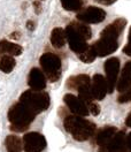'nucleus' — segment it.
<instances>
[{
  "label": "nucleus",
  "mask_w": 131,
  "mask_h": 152,
  "mask_svg": "<svg viewBox=\"0 0 131 152\" xmlns=\"http://www.w3.org/2000/svg\"><path fill=\"white\" fill-rule=\"evenodd\" d=\"M123 53H125L127 56L131 57V27L129 30V37H128V44L123 48Z\"/></svg>",
  "instance_id": "obj_27"
},
{
  "label": "nucleus",
  "mask_w": 131,
  "mask_h": 152,
  "mask_svg": "<svg viewBox=\"0 0 131 152\" xmlns=\"http://www.w3.org/2000/svg\"><path fill=\"white\" fill-rule=\"evenodd\" d=\"M91 91L95 100H103L107 94L106 80L101 74H95L91 82Z\"/></svg>",
  "instance_id": "obj_13"
},
{
  "label": "nucleus",
  "mask_w": 131,
  "mask_h": 152,
  "mask_svg": "<svg viewBox=\"0 0 131 152\" xmlns=\"http://www.w3.org/2000/svg\"><path fill=\"white\" fill-rule=\"evenodd\" d=\"M105 73H106V86H107V92L112 94L116 86L117 76L120 73V60L117 58L113 57L107 59L105 62Z\"/></svg>",
  "instance_id": "obj_6"
},
{
  "label": "nucleus",
  "mask_w": 131,
  "mask_h": 152,
  "mask_svg": "<svg viewBox=\"0 0 131 152\" xmlns=\"http://www.w3.org/2000/svg\"><path fill=\"white\" fill-rule=\"evenodd\" d=\"M33 7H35V10H36V13H37V14H39V13H40V10H41V6H40V2H39V0L33 2Z\"/></svg>",
  "instance_id": "obj_28"
},
{
  "label": "nucleus",
  "mask_w": 131,
  "mask_h": 152,
  "mask_svg": "<svg viewBox=\"0 0 131 152\" xmlns=\"http://www.w3.org/2000/svg\"><path fill=\"white\" fill-rule=\"evenodd\" d=\"M117 129L115 127H112V126H106V127H103L101 129H99L94 136V141H95V144H98L99 146H103L106 143L108 142L113 136L116 134Z\"/></svg>",
  "instance_id": "obj_15"
},
{
  "label": "nucleus",
  "mask_w": 131,
  "mask_h": 152,
  "mask_svg": "<svg viewBox=\"0 0 131 152\" xmlns=\"http://www.w3.org/2000/svg\"><path fill=\"white\" fill-rule=\"evenodd\" d=\"M5 145H6L7 152H21L23 148V143L21 141V138L15 135L7 136L5 141Z\"/></svg>",
  "instance_id": "obj_20"
},
{
  "label": "nucleus",
  "mask_w": 131,
  "mask_h": 152,
  "mask_svg": "<svg viewBox=\"0 0 131 152\" xmlns=\"http://www.w3.org/2000/svg\"><path fill=\"white\" fill-rule=\"evenodd\" d=\"M99 152H127L124 132H116L108 142L100 146Z\"/></svg>",
  "instance_id": "obj_10"
},
{
  "label": "nucleus",
  "mask_w": 131,
  "mask_h": 152,
  "mask_svg": "<svg viewBox=\"0 0 131 152\" xmlns=\"http://www.w3.org/2000/svg\"><path fill=\"white\" fill-rule=\"evenodd\" d=\"M77 56L79 58V60H82L85 64H91V62H93L94 60H95V58H97L92 46H87V48H86L85 51H83L82 53H79V54H77Z\"/></svg>",
  "instance_id": "obj_24"
},
{
  "label": "nucleus",
  "mask_w": 131,
  "mask_h": 152,
  "mask_svg": "<svg viewBox=\"0 0 131 152\" xmlns=\"http://www.w3.org/2000/svg\"><path fill=\"white\" fill-rule=\"evenodd\" d=\"M87 108H89V112L92 115H94V116L99 115V113H100V106L98 104H95V103H93V102L87 105Z\"/></svg>",
  "instance_id": "obj_26"
},
{
  "label": "nucleus",
  "mask_w": 131,
  "mask_h": 152,
  "mask_svg": "<svg viewBox=\"0 0 131 152\" xmlns=\"http://www.w3.org/2000/svg\"><path fill=\"white\" fill-rule=\"evenodd\" d=\"M125 145H127V149L131 150V133L125 137Z\"/></svg>",
  "instance_id": "obj_30"
},
{
  "label": "nucleus",
  "mask_w": 131,
  "mask_h": 152,
  "mask_svg": "<svg viewBox=\"0 0 131 152\" xmlns=\"http://www.w3.org/2000/svg\"><path fill=\"white\" fill-rule=\"evenodd\" d=\"M131 100V86L127 89V90H124L123 92L120 94L119 96V98H117V102L120 103V104H124V103H129Z\"/></svg>",
  "instance_id": "obj_25"
},
{
  "label": "nucleus",
  "mask_w": 131,
  "mask_h": 152,
  "mask_svg": "<svg viewBox=\"0 0 131 152\" xmlns=\"http://www.w3.org/2000/svg\"><path fill=\"white\" fill-rule=\"evenodd\" d=\"M131 86V61L127 62L125 66L123 67V70L120 76V80L117 82L116 89L117 91L123 92L124 90H127Z\"/></svg>",
  "instance_id": "obj_17"
},
{
  "label": "nucleus",
  "mask_w": 131,
  "mask_h": 152,
  "mask_svg": "<svg viewBox=\"0 0 131 152\" xmlns=\"http://www.w3.org/2000/svg\"><path fill=\"white\" fill-rule=\"evenodd\" d=\"M90 84H91V78L86 74H79V75L71 76L67 81V86L69 89H75V90H78L82 86H90Z\"/></svg>",
  "instance_id": "obj_18"
},
{
  "label": "nucleus",
  "mask_w": 131,
  "mask_h": 152,
  "mask_svg": "<svg viewBox=\"0 0 131 152\" xmlns=\"http://www.w3.org/2000/svg\"><path fill=\"white\" fill-rule=\"evenodd\" d=\"M63 124H65L66 130L69 134H71L76 141H79V142H84L91 138L97 130V127L93 122L85 120L78 115L66 116Z\"/></svg>",
  "instance_id": "obj_1"
},
{
  "label": "nucleus",
  "mask_w": 131,
  "mask_h": 152,
  "mask_svg": "<svg viewBox=\"0 0 131 152\" xmlns=\"http://www.w3.org/2000/svg\"><path fill=\"white\" fill-rule=\"evenodd\" d=\"M125 26H127V20L125 19H116L103 29L100 36H105V37H109L119 40V37L122 34V31L124 30Z\"/></svg>",
  "instance_id": "obj_14"
},
{
  "label": "nucleus",
  "mask_w": 131,
  "mask_h": 152,
  "mask_svg": "<svg viewBox=\"0 0 131 152\" xmlns=\"http://www.w3.org/2000/svg\"><path fill=\"white\" fill-rule=\"evenodd\" d=\"M36 114L31 110H29L22 103H16L13 105L8 111V120L10 122V130L22 133L29 128L31 122L35 120Z\"/></svg>",
  "instance_id": "obj_2"
},
{
  "label": "nucleus",
  "mask_w": 131,
  "mask_h": 152,
  "mask_svg": "<svg viewBox=\"0 0 131 152\" xmlns=\"http://www.w3.org/2000/svg\"><path fill=\"white\" fill-rule=\"evenodd\" d=\"M77 19L83 23H100L106 19V12L95 6H90L85 10H79Z\"/></svg>",
  "instance_id": "obj_9"
},
{
  "label": "nucleus",
  "mask_w": 131,
  "mask_h": 152,
  "mask_svg": "<svg viewBox=\"0 0 131 152\" xmlns=\"http://www.w3.org/2000/svg\"><path fill=\"white\" fill-rule=\"evenodd\" d=\"M23 148L27 152H41L46 148V140L39 133L32 132L24 135L23 137Z\"/></svg>",
  "instance_id": "obj_8"
},
{
  "label": "nucleus",
  "mask_w": 131,
  "mask_h": 152,
  "mask_svg": "<svg viewBox=\"0 0 131 152\" xmlns=\"http://www.w3.org/2000/svg\"><path fill=\"white\" fill-rule=\"evenodd\" d=\"M61 5L66 10L69 12H77L83 7V0H60Z\"/></svg>",
  "instance_id": "obj_23"
},
{
  "label": "nucleus",
  "mask_w": 131,
  "mask_h": 152,
  "mask_svg": "<svg viewBox=\"0 0 131 152\" xmlns=\"http://www.w3.org/2000/svg\"><path fill=\"white\" fill-rule=\"evenodd\" d=\"M20 103L25 105L29 110H31L33 113L37 115V114L46 111L47 108L49 107L51 99H49V95L47 92L28 90V91H24L21 95Z\"/></svg>",
  "instance_id": "obj_3"
},
{
  "label": "nucleus",
  "mask_w": 131,
  "mask_h": 152,
  "mask_svg": "<svg viewBox=\"0 0 131 152\" xmlns=\"http://www.w3.org/2000/svg\"><path fill=\"white\" fill-rule=\"evenodd\" d=\"M63 102L67 105V107L70 110V112H73L75 115L86 116V115H89V113H90L87 106L78 97L71 95V94H67L63 97Z\"/></svg>",
  "instance_id": "obj_11"
},
{
  "label": "nucleus",
  "mask_w": 131,
  "mask_h": 152,
  "mask_svg": "<svg viewBox=\"0 0 131 152\" xmlns=\"http://www.w3.org/2000/svg\"><path fill=\"white\" fill-rule=\"evenodd\" d=\"M9 37L12 39H20L21 38V34H20L19 31H15V32H12L9 35Z\"/></svg>",
  "instance_id": "obj_31"
},
{
  "label": "nucleus",
  "mask_w": 131,
  "mask_h": 152,
  "mask_svg": "<svg viewBox=\"0 0 131 152\" xmlns=\"http://www.w3.org/2000/svg\"><path fill=\"white\" fill-rule=\"evenodd\" d=\"M28 84L33 91H43L46 88V77L39 68H32L30 70Z\"/></svg>",
  "instance_id": "obj_12"
},
{
  "label": "nucleus",
  "mask_w": 131,
  "mask_h": 152,
  "mask_svg": "<svg viewBox=\"0 0 131 152\" xmlns=\"http://www.w3.org/2000/svg\"><path fill=\"white\" fill-rule=\"evenodd\" d=\"M51 44L55 48H62L66 45V34L65 30L61 28H54L51 32Z\"/></svg>",
  "instance_id": "obj_19"
},
{
  "label": "nucleus",
  "mask_w": 131,
  "mask_h": 152,
  "mask_svg": "<svg viewBox=\"0 0 131 152\" xmlns=\"http://www.w3.org/2000/svg\"><path fill=\"white\" fill-rule=\"evenodd\" d=\"M77 91H78V98H79L86 106L94 100L92 91H91V84H90V86H82V88H79Z\"/></svg>",
  "instance_id": "obj_22"
},
{
  "label": "nucleus",
  "mask_w": 131,
  "mask_h": 152,
  "mask_svg": "<svg viewBox=\"0 0 131 152\" xmlns=\"http://www.w3.org/2000/svg\"><path fill=\"white\" fill-rule=\"evenodd\" d=\"M39 64L43 68L41 72L44 73L45 77L48 78L49 82L54 83L59 81L62 72V62H61V59L56 54L51 52L44 53L39 59Z\"/></svg>",
  "instance_id": "obj_4"
},
{
  "label": "nucleus",
  "mask_w": 131,
  "mask_h": 152,
  "mask_svg": "<svg viewBox=\"0 0 131 152\" xmlns=\"http://www.w3.org/2000/svg\"><path fill=\"white\" fill-rule=\"evenodd\" d=\"M125 124L131 128V113L128 115V118H127V120H125Z\"/></svg>",
  "instance_id": "obj_33"
},
{
  "label": "nucleus",
  "mask_w": 131,
  "mask_h": 152,
  "mask_svg": "<svg viewBox=\"0 0 131 152\" xmlns=\"http://www.w3.org/2000/svg\"><path fill=\"white\" fill-rule=\"evenodd\" d=\"M65 34L66 40H68L69 48L75 53L79 54V53H82L83 51H85L89 45L86 43V39L76 30L75 27L71 23H69L67 26V28L65 29Z\"/></svg>",
  "instance_id": "obj_5"
},
{
  "label": "nucleus",
  "mask_w": 131,
  "mask_h": 152,
  "mask_svg": "<svg viewBox=\"0 0 131 152\" xmlns=\"http://www.w3.org/2000/svg\"><path fill=\"white\" fill-rule=\"evenodd\" d=\"M92 48L97 57H107L109 54H113L119 48V40L100 36L99 40H97L92 45Z\"/></svg>",
  "instance_id": "obj_7"
},
{
  "label": "nucleus",
  "mask_w": 131,
  "mask_h": 152,
  "mask_svg": "<svg viewBox=\"0 0 131 152\" xmlns=\"http://www.w3.org/2000/svg\"><path fill=\"white\" fill-rule=\"evenodd\" d=\"M23 52L22 46H20L15 43H10L8 40H1L0 42V56H10V57H17L21 56Z\"/></svg>",
  "instance_id": "obj_16"
},
{
  "label": "nucleus",
  "mask_w": 131,
  "mask_h": 152,
  "mask_svg": "<svg viewBox=\"0 0 131 152\" xmlns=\"http://www.w3.org/2000/svg\"><path fill=\"white\" fill-rule=\"evenodd\" d=\"M15 65H16L15 59L10 56H2L0 59V70L6 74L10 73L14 69Z\"/></svg>",
  "instance_id": "obj_21"
},
{
  "label": "nucleus",
  "mask_w": 131,
  "mask_h": 152,
  "mask_svg": "<svg viewBox=\"0 0 131 152\" xmlns=\"http://www.w3.org/2000/svg\"><path fill=\"white\" fill-rule=\"evenodd\" d=\"M27 28H28L30 31H32V30L35 29V23H33L32 21H28V22H27Z\"/></svg>",
  "instance_id": "obj_32"
},
{
  "label": "nucleus",
  "mask_w": 131,
  "mask_h": 152,
  "mask_svg": "<svg viewBox=\"0 0 131 152\" xmlns=\"http://www.w3.org/2000/svg\"><path fill=\"white\" fill-rule=\"evenodd\" d=\"M95 1L99 4H103V5H112L116 0H95Z\"/></svg>",
  "instance_id": "obj_29"
}]
</instances>
